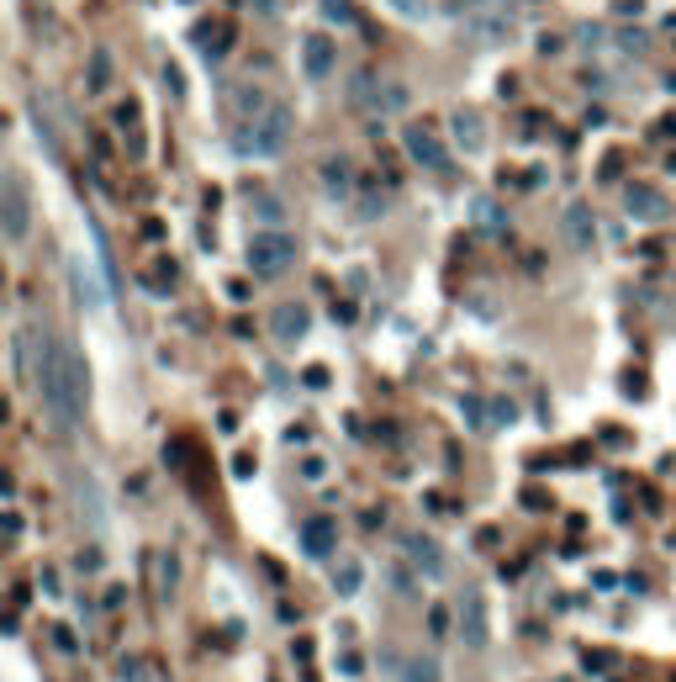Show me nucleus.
<instances>
[{
  "instance_id": "nucleus-1",
  "label": "nucleus",
  "mask_w": 676,
  "mask_h": 682,
  "mask_svg": "<svg viewBox=\"0 0 676 682\" xmlns=\"http://www.w3.org/2000/svg\"><path fill=\"white\" fill-rule=\"evenodd\" d=\"M291 133H296V117H291V106H270L265 117H254V122H238L233 127V154L243 159H280L291 149Z\"/></svg>"
},
{
  "instance_id": "nucleus-2",
  "label": "nucleus",
  "mask_w": 676,
  "mask_h": 682,
  "mask_svg": "<svg viewBox=\"0 0 676 682\" xmlns=\"http://www.w3.org/2000/svg\"><path fill=\"white\" fill-rule=\"evenodd\" d=\"M349 106L354 112H370V117H402L412 106V90L402 80H381L375 69H360L349 80Z\"/></svg>"
},
{
  "instance_id": "nucleus-3",
  "label": "nucleus",
  "mask_w": 676,
  "mask_h": 682,
  "mask_svg": "<svg viewBox=\"0 0 676 682\" xmlns=\"http://www.w3.org/2000/svg\"><path fill=\"white\" fill-rule=\"evenodd\" d=\"M243 260H249V270L259 281H280V275L296 265V238L286 228H259L249 238V249H243Z\"/></svg>"
},
{
  "instance_id": "nucleus-4",
  "label": "nucleus",
  "mask_w": 676,
  "mask_h": 682,
  "mask_svg": "<svg viewBox=\"0 0 676 682\" xmlns=\"http://www.w3.org/2000/svg\"><path fill=\"white\" fill-rule=\"evenodd\" d=\"M0 233H6V244H27L32 233V196L16 170H6V180H0Z\"/></svg>"
},
{
  "instance_id": "nucleus-5",
  "label": "nucleus",
  "mask_w": 676,
  "mask_h": 682,
  "mask_svg": "<svg viewBox=\"0 0 676 682\" xmlns=\"http://www.w3.org/2000/svg\"><path fill=\"white\" fill-rule=\"evenodd\" d=\"M455 630H460L465 651H486V645H492V608H486L481 593H465L460 614H455Z\"/></svg>"
},
{
  "instance_id": "nucleus-6",
  "label": "nucleus",
  "mask_w": 676,
  "mask_h": 682,
  "mask_svg": "<svg viewBox=\"0 0 676 682\" xmlns=\"http://www.w3.org/2000/svg\"><path fill=\"white\" fill-rule=\"evenodd\" d=\"M402 556L423 571L428 582H444L449 577V556H444V545L434 540V534H423V529H412V534H402Z\"/></svg>"
},
{
  "instance_id": "nucleus-7",
  "label": "nucleus",
  "mask_w": 676,
  "mask_h": 682,
  "mask_svg": "<svg viewBox=\"0 0 676 682\" xmlns=\"http://www.w3.org/2000/svg\"><path fill=\"white\" fill-rule=\"evenodd\" d=\"M402 149H407L412 164H423V170H434V175H449V149H444V143H439L434 133H428L423 122L402 133Z\"/></svg>"
},
{
  "instance_id": "nucleus-8",
  "label": "nucleus",
  "mask_w": 676,
  "mask_h": 682,
  "mask_svg": "<svg viewBox=\"0 0 676 682\" xmlns=\"http://www.w3.org/2000/svg\"><path fill=\"white\" fill-rule=\"evenodd\" d=\"M69 275H74V291H80V302L90 307V312H101V307H111V286H106V265H90L85 254L69 265Z\"/></svg>"
},
{
  "instance_id": "nucleus-9",
  "label": "nucleus",
  "mask_w": 676,
  "mask_h": 682,
  "mask_svg": "<svg viewBox=\"0 0 676 682\" xmlns=\"http://www.w3.org/2000/svg\"><path fill=\"white\" fill-rule=\"evenodd\" d=\"M624 212L634 217V223H666V217H671V196H661L655 186H645V180H634V186L624 191Z\"/></svg>"
},
{
  "instance_id": "nucleus-10",
  "label": "nucleus",
  "mask_w": 676,
  "mask_h": 682,
  "mask_svg": "<svg viewBox=\"0 0 676 682\" xmlns=\"http://www.w3.org/2000/svg\"><path fill=\"white\" fill-rule=\"evenodd\" d=\"M449 133H455V149H465V154L486 149V117L476 106H455V112H449Z\"/></svg>"
},
{
  "instance_id": "nucleus-11",
  "label": "nucleus",
  "mask_w": 676,
  "mask_h": 682,
  "mask_svg": "<svg viewBox=\"0 0 676 682\" xmlns=\"http://www.w3.org/2000/svg\"><path fill=\"white\" fill-rule=\"evenodd\" d=\"M333 64H338L333 38H328V32H307V38H302V69H307V80H328Z\"/></svg>"
},
{
  "instance_id": "nucleus-12",
  "label": "nucleus",
  "mask_w": 676,
  "mask_h": 682,
  "mask_svg": "<svg viewBox=\"0 0 676 682\" xmlns=\"http://www.w3.org/2000/svg\"><path fill=\"white\" fill-rule=\"evenodd\" d=\"M317 175H323V191L338 196V201H354V191H360V180H354V164L344 154H328L323 164H317Z\"/></svg>"
},
{
  "instance_id": "nucleus-13",
  "label": "nucleus",
  "mask_w": 676,
  "mask_h": 682,
  "mask_svg": "<svg viewBox=\"0 0 676 682\" xmlns=\"http://www.w3.org/2000/svg\"><path fill=\"white\" fill-rule=\"evenodd\" d=\"M307 328H312V312L302 302H286V307H275L270 312V334L280 344H296V339H307Z\"/></svg>"
},
{
  "instance_id": "nucleus-14",
  "label": "nucleus",
  "mask_w": 676,
  "mask_h": 682,
  "mask_svg": "<svg viewBox=\"0 0 676 682\" xmlns=\"http://www.w3.org/2000/svg\"><path fill=\"white\" fill-rule=\"evenodd\" d=\"M296 540H302V550H307L312 561H328L333 550H338V519H307Z\"/></svg>"
},
{
  "instance_id": "nucleus-15",
  "label": "nucleus",
  "mask_w": 676,
  "mask_h": 682,
  "mask_svg": "<svg viewBox=\"0 0 676 682\" xmlns=\"http://www.w3.org/2000/svg\"><path fill=\"white\" fill-rule=\"evenodd\" d=\"M560 228H566V244H571L576 254H587V249L597 244V223H592V207H587V201H571V207H566V223H560Z\"/></svg>"
},
{
  "instance_id": "nucleus-16",
  "label": "nucleus",
  "mask_w": 676,
  "mask_h": 682,
  "mask_svg": "<svg viewBox=\"0 0 676 682\" xmlns=\"http://www.w3.org/2000/svg\"><path fill=\"white\" fill-rule=\"evenodd\" d=\"M465 32H471V38H481V43L507 38V32H513V6H486V11H476L471 22H465Z\"/></svg>"
},
{
  "instance_id": "nucleus-17",
  "label": "nucleus",
  "mask_w": 676,
  "mask_h": 682,
  "mask_svg": "<svg viewBox=\"0 0 676 682\" xmlns=\"http://www.w3.org/2000/svg\"><path fill=\"white\" fill-rule=\"evenodd\" d=\"M74 503H80V513L90 519V529H106V503H101V487H96L90 471L74 476Z\"/></svg>"
},
{
  "instance_id": "nucleus-18",
  "label": "nucleus",
  "mask_w": 676,
  "mask_h": 682,
  "mask_svg": "<svg viewBox=\"0 0 676 682\" xmlns=\"http://www.w3.org/2000/svg\"><path fill=\"white\" fill-rule=\"evenodd\" d=\"M444 667H439V656H428V651H412L397 661V682H439Z\"/></svg>"
},
{
  "instance_id": "nucleus-19",
  "label": "nucleus",
  "mask_w": 676,
  "mask_h": 682,
  "mask_svg": "<svg viewBox=\"0 0 676 682\" xmlns=\"http://www.w3.org/2000/svg\"><path fill=\"white\" fill-rule=\"evenodd\" d=\"M270 106H275V101L265 96V90H254V85L233 90V112H238V122H254V117H265Z\"/></svg>"
},
{
  "instance_id": "nucleus-20",
  "label": "nucleus",
  "mask_w": 676,
  "mask_h": 682,
  "mask_svg": "<svg viewBox=\"0 0 676 682\" xmlns=\"http://www.w3.org/2000/svg\"><path fill=\"white\" fill-rule=\"evenodd\" d=\"M386 577H391V587H397L402 598H418V593H423V571L412 566L407 556H402V561H391V566H386Z\"/></svg>"
},
{
  "instance_id": "nucleus-21",
  "label": "nucleus",
  "mask_w": 676,
  "mask_h": 682,
  "mask_svg": "<svg viewBox=\"0 0 676 682\" xmlns=\"http://www.w3.org/2000/svg\"><path fill=\"white\" fill-rule=\"evenodd\" d=\"M175 587H180V561L175 556H154V598L169 603V598H175Z\"/></svg>"
},
{
  "instance_id": "nucleus-22",
  "label": "nucleus",
  "mask_w": 676,
  "mask_h": 682,
  "mask_svg": "<svg viewBox=\"0 0 676 682\" xmlns=\"http://www.w3.org/2000/svg\"><path fill=\"white\" fill-rule=\"evenodd\" d=\"M249 207H254V217H259V223H270V228H280V223H286V207H280L275 196H265V191H249Z\"/></svg>"
},
{
  "instance_id": "nucleus-23",
  "label": "nucleus",
  "mask_w": 676,
  "mask_h": 682,
  "mask_svg": "<svg viewBox=\"0 0 676 682\" xmlns=\"http://www.w3.org/2000/svg\"><path fill=\"white\" fill-rule=\"evenodd\" d=\"M460 418L471 423L476 434H486V429H492V408H486L481 397H460Z\"/></svg>"
},
{
  "instance_id": "nucleus-24",
  "label": "nucleus",
  "mask_w": 676,
  "mask_h": 682,
  "mask_svg": "<svg viewBox=\"0 0 676 682\" xmlns=\"http://www.w3.org/2000/svg\"><path fill=\"white\" fill-rule=\"evenodd\" d=\"M354 207H360V217L370 223V217H381V212H386V196L375 191L370 180H360V191H354Z\"/></svg>"
},
{
  "instance_id": "nucleus-25",
  "label": "nucleus",
  "mask_w": 676,
  "mask_h": 682,
  "mask_svg": "<svg viewBox=\"0 0 676 682\" xmlns=\"http://www.w3.org/2000/svg\"><path fill=\"white\" fill-rule=\"evenodd\" d=\"M476 223H481V233H492V238H497V233H507V217H502V207H497V201H486V196L476 201Z\"/></svg>"
},
{
  "instance_id": "nucleus-26",
  "label": "nucleus",
  "mask_w": 676,
  "mask_h": 682,
  "mask_svg": "<svg viewBox=\"0 0 676 682\" xmlns=\"http://www.w3.org/2000/svg\"><path fill=\"white\" fill-rule=\"evenodd\" d=\"M360 582H365V571L354 566V561L333 571V593H338V598H354V593H360Z\"/></svg>"
},
{
  "instance_id": "nucleus-27",
  "label": "nucleus",
  "mask_w": 676,
  "mask_h": 682,
  "mask_svg": "<svg viewBox=\"0 0 676 682\" xmlns=\"http://www.w3.org/2000/svg\"><path fill=\"white\" fill-rule=\"evenodd\" d=\"M317 6H323V22H338V27H354V22H360L354 0H317Z\"/></svg>"
},
{
  "instance_id": "nucleus-28",
  "label": "nucleus",
  "mask_w": 676,
  "mask_h": 682,
  "mask_svg": "<svg viewBox=\"0 0 676 682\" xmlns=\"http://www.w3.org/2000/svg\"><path fill=\"white\" fill-rule=\"evenodd\" d=\"M391 11L402 16V22H428V16H434V6H428V0H386Z\"/></svg>"
},
{
  "instance_id": "nucleus-29",
  "label": "nucleus",
  "mask_w": 676,
  "mask_h": 682,
  "mask_svg": "<svg viewBox=\"0 0 676 682\" xmlns=\"http://www.w3.org/2000/svg\"><path fill=\"white\" fill-rule=\"evenodd\" d=\"M106 80H111V53L96 48L90 53V90H106Z\"/></svg>"
},
{
  "instance_id": "nucleus-30",
  "label": "nucleus",
  "mask_w": 676,
  "mask_h": 682,
  "mask_svg": "<svg viewBox=\"0 0 676 682\" xmlns=\"http://www.w3.org/2000/svg\"><path fill=\"white\" fill-rule=\"evenodd\" d=\"M117 672H122V682H148V667H143V661H138V656H133V661H122V667H117Z\"/></svg>"
},
{
  "instance_id": "nucleus-31",
  "label": "nucleus",
  "mask_w": 676,
  "mask_h": 682,
  "mask_svg": "<svg viewBox=\"0 0 676 682\" xmlns=\"http://www.w3.org/2000/svg\"><path fill=\"white\" fill-rule=\"evenodd\" d=\"M645 32H618V48H624V53H645Z\"/></svg>"
},
{
  "instance_id": "nucleus-32",
  "label": "nucleus",
  "mask_w": 676,
  "mask_h": 682,
  "mask_svg": "<svg viewBox=\"0 0 676 682\" xmlns=\"http://www.w3.org/2000/svg\"><path fill=\"white\" fill-rule=\"evenodd\" d=\"M302 476H307V482H323V476H328V466H323V460H317V455H307V460H302Z\"/></svg>"
},
{
  "instance_id": "nucleus-33",
  "label": "nucleus",
  "mask_w": 676,
  "mask_h": 682,
  "mask_svg": "<svg viewBox=\"0 0 676 682\" xmlns=\"http://www.w3.org/2000/svg\"><path fill=\"white\" fill-rule=\"evenodd\" d=\"M16 540H22V513H6V545H16Z\"/></svg>"
},
{
  "instance_id": "nucleus-34",
  "label": "nucleus",
  "mask_w": 676,
  "mask_h": 682,
  "mask_svg": "<svg viewBox=\"0 0 676 682\" xmlns=\"http://www.w3.org/2000/svg\"><path fill=\"white\" fill-rule=\"evenodd\" d=\"M74 566H80V571H101V550H96V545L80 550V561H74Z\"/></svg>"
},
{
  "instance_id": "nucleus-35",
  "label": "nucleus",
  "mask_w": 676,
  "mask_h": 682,
  "mask_svg": "<svg viewBox=\"0 0 676 682\" xmlns=\"http://www.w3.org/2000/svg\"><path fill=\"white\" fill-rule=\"evenodd\" d=\"M164 85L175 90V96H180V90H185V80H180V69H175V64H164Z\"/></svg>"
},
{
  "instance_id": "nucleus-36",
  "label": "nucleus",
  "mask_w": 676,
  "mask_h": 682,
  "mask_svg": "<svg viewBox=\"0 0 676 682\" xmlns=\"http://www.w3.org/2000/svg\"><path fill=\"white\" fill-rule=\"evenodd\" d=\"M233 471H238V476H249V471H254V455H249V450H238V455H233Z\"/></svg>"
},
{
  "instance_id": "nucleus-37",
  "label": "nucleus",
  "mask_w": 676,
  "mask_h": 682,
  "mask_svg": "<svg viewBox=\"0 0 676 682\" xmlns=\"http://www.w3.org/2000/svg\"><path fill=\"white\" fill-rule=\"evenodd\" d=\"M302 381H307V386H328V371H323V365H307Z\"/></svg>"
},
{
  "instance_id": "nucleus-38",
  "label": "nucleus",
  "mask_w": 676,
  "mask_h": 682,
  "mask_svg": "<svg viewBox=\"0 0 676 682\" xmlns=\"http://www.w3.org/2000/svg\"><path fill=\"white\" fill-rule=\"evenodd\" d=\"M249 6H254L259 16H280V0H249Z\"/></svg>"
},
{
  "instance_id": "nucleus-39",
  "label": "nucleus",
  "mask_w": 676,
  "mask_h": 682,
  "mask_svg": "<svg viewBox=\"0 0 676 682\" xmlns=\"http://www.w3.org/2000/svg\"><path fill=\"white\" fill-rule=\"evenodd\" d=\"M53 640H59V651H80V645H74V635L64 630V624H59V630H53Z\"/></svg>"
},
{
  "instance_id": "nucleus-40",
  "label": "nucleus",
  "mask_w": 676,
  "mask_h": 682,
  "mask_svg": "<svg viewBox=\"0 0 676 682\" xmlns=\"http://www.w3.org/2000/svg\"><path fill=\"white\" fill-rule=\"evenodd\" d=\"M455 6H481V0H455Z\"/></svg>"
}]
</instances>
